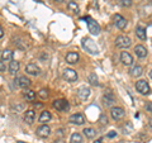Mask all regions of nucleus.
<instances>
[{"instance_id": "obj_31", "label": "nucleus", "mask_w": 152, "mask_h": 143, "mask_svg": "<svg viewBox=\"0 0 152 143\" xmlns=\"http://www.w3.org/2000/svg\"><path fill=\"white\" fill-rule=\"evenodd\" d=\"M145 109H146V110L148 112V113L152 114V103H146V104H145Z\"/></svg>"}, {"instance_id": "obj_39", "label": "nucleus", "mask_w": 152, "mask_h": 143, "mask_svg": "<svg viewBox=\"0 0 152 143\" xmlns=\"http://www.w3.org/2000/svg\"><path fill=\"white\" fill-rule=\"evenodd\" d=\"M150 125H151V128H152V120H151V123H150Z\"/></svg>"}, {"instance_id": "obj_11", "label": "nucleus", "mask_w": 152, "mask_h": 143, "mask_svg": "<svg viewBox=\"0 0 152 143\" xmlns=\"http://www.w3.org/2000/svg\"><path fill=\"white\" fill-rule=\"evenodd\" d=\"M51 134V128L48 125H41L39 128H37V136L38 137H41V138H47Z\"/></svg>"}, {"instance_id": "obj_15", "label": "nucleus", "mask_w": 152, "mask_h": 143, "mask_svg": "<svg viewBox=\"0 0 152 143\" xmlns=\"http://www.w3.org/2000/svg\"><path fill=\"white\" fill-rule=\"evenodd\" d=\"M79 58H80V56H79L77 52H69V53L66 55V62L70 63V65L77 63Z\"/></svg>"}, {"instance_id": "obj_7", "label": "nucleus", "mask_w": 152, "mask_h": 143, "mask_svg": "<svg viewBox=\"0 0 152 143\" xmlns=\"http://www.w3.org/2000/svg\"><path fill=\"white\" fill-rule=\"evenodd\" d=\"M124 109L121 107H113L110 109V115L114 120H121V119L124 118Z\"/></svg>"}, {"instance_id": "obj_17", "label": "nucleus", "mask_w": 152, "mask_h": 143, "mask_svg": "<svg viewBox=\"0 0 152 143\" xmlns=\"http://www.w3.org/2000/svg\"><path fill=\"white\" fill-rule=\"evenodd\" d=\"M34 118H36V113H34V110H32V109H29V110H27L24 113V122L27 124H29V125L33 124Z\"/></svg>"}, {"instance_id": "obj_2", "label": "nucleus", "mask_w": 152, "mask_h": 143, "mask_svg": "<svg viewBox=\"0 0 152 143\" xmlns=\"http://www.w3.org/2000/svg\"><path fill=\"white\" fill-rule=\"evenodd\" d=\"M84 19H85V20H86V23H88L89 32L91 33V34H94V36H98L99 33H100V26H99L91 17H85Z\"/></svg>"}, {"instance_id": "obj_38", "label": "nucleus", "mask_w": 152, "mask_h": 143, "mask_svg": "<svg viewBox=\"0 0 152 143\" xmlns=\"http://www.w3.org/2000/svg\"><path fill=\"white\" fill-rule=\"evenodd\" d=\"M150 76H151V79H152V70H151V72H150Z\"/></svg>"}, {"instance_id": "obj_25", "label": "nucleus", "mask_w": 152, "mask_h": 143, "mask_svg": "<svg viewBox=\"0 0 152 143\" xmlns=\"http://www.w3.org/2000/svg\"><path fill=\"white\" fill-rule=\"evenodd\" d=\"M88 81L93 85V86H98V85H99V82H98V76H96V74H94V72L89 74V76H88Z\"/></svg>"}, {"instance_id": "obj_40", "label": "nucleus", "mask_w": 152, "mask_h": 143, "mask_svg": "<svg viewBox=\"0 0 152 143\" xmlns=\"http://www.w3.org/2000/svg\"><path fill=\"white\" fill-rule=\"evenodd\" d=\"M55 1H61V0H55Z\"/></svg>"}, {"instance_id": "obj_35", "label": "nucleus", "mask_w": 152, "mask_h": 143, "mask_svg": "<svg viewBox=\"0 0 152 143\" xmlns=\"http://www.w3.org/2000/svg\"><path fill=\"white\" fill-rule=\"evenodd\" d=\"M3 37H4V29L0 28V38H3Z\"/></svg>"}, {"instance_id": "obj_19", "label": "nucleus", "mask_w": 152, "mask_h": 143, "mask_svg": "<svg viewBox=\"0 0 152 143\" xmlns=\"http://www.w3.org/2000/svg\"><path fill=\"white\" fill-rule=\"evenodd\" d=\"M136 36L138 37L141 41H146V38H147L146 29L142 26H137V28H136Z\"/></svg>"}, {"instance_id": "obj_9", "label": "nucleus", "mask_w": 152, "mask_h": 143, "mask_svg": "<svg viewBox=\"0 0 152 143\" xmlns=\"http://www.w3.org/2000/svg\"><path fill=\"white\" fill-rule=\"evenodd\" d=\"M114 24L117 26V28H119V29H124L127 27V19L124 17H122L121 14H115L114 15Z\"/></svg>"}, {"instance_id": "obj_1", "label": "nucleus", "mask_w": 152, "mask_h": 143, "mask_svg": "<svg viewBox=\"0 0 152 143\" xmlns=\"http://www.w3.org/2000/svg\"><path fill=\"white\" fill-rule=\"evenodd\" d=\"M81 46H83V48L86 51V52H89L90 55H98V53H99L98 46H96V43H95V42L91 39V38H88V37L83 38Z\"/></svg>"}, {"instance_id": "obj_13", "label": "nucleus", "mask_w": 152, "mask_h": 143, "mask_svg": "<svg viewBox=\"0 0 152 143\" xmlns=\"http://www.w3.org/2000/svg\"><path fill=\"white\" fill-rule=\"evenodd\" d=\"M90 88L88 86H80L77 89V96L81 99V100H86L89 96H90Z\"/></svg>"}, {"instance_id": "obj_23", "label": "nucleus", "mask_w": 152, "mask_h": 143, "mask_svg": "<svg viewBox=\"0 0 152 143\" xmlns=\"http://www.w3.org/2000/svg\"><path fill=\"white\" fill-rule=\"evenodd\" d=\"M9 71H10L12 75L18 72V71H19V62H18V61H15V60L10 61V65H9Z\"/></svg>"}, {"instance_id": "obj_14", "label": "nucleus", "mask_w": 152, "mask_h": 143, "mask_svg": "<svg viewBox=\"0 0 152 143\" xmlns=\"http://www.w3.org/2000/svg\"><path fill=\"white\" fill-rule=\"evenodd\" d=\"M121 62L126 66H132L133 65V57L128 52H122L121 53Z\"/></svg>"}, {"instance_id": "obj_6", "label": "nucleus", "mask_w": 152, "mask_h": 143, "mask_svg": "<svg viewBox=\"0 0 152 143\" xmlns=\"http://www.w3.org/2000/svg\"><path fill=\"white\" fill-rule=\"evenodd\" d=\"M62 77H64V80L67 81V82H75V81L77 80V74H76V71L72 69H65L62 72Z\"/></svg>"}, {"instance_id": "obj_33", "label": "nucleus", "mask_w": 152, "mask_h": 143, "mask_svg": "<svg viewBox=\"0 0 152 143\" xmlns=\"http://www.w3.org/2000/svg\"><path fill=\"white\" fill-rule=\"evenodd\" d=\"M0 71H1V72L5 71V65H4V62H0Z\"/></svg>"}, {"instance_id": "obj_12", "label": "nucleus", "mask_w": 152, "mask_h": 143, "mask_svg": "<svg viewBox=\"0 0 152 143\" xmlns=\"http://www.w3.org/2000/svg\"><path fill=\"white\" fill-rule=\"evenodd\" d=\"M26 72L27 74H29V75H34V76H38L41 74V69L38 67V66L36 63H28L26 66Z\"/></svg>"}, {"instance_id": "obj_41", "label": "nucleus", "mask_w": 152, "mask_h": 143, "mask_svg": "<svg viewBox=\"0 0 152 143\" xmlns=\"http://www.w3.org/2000/svg\"><path fill=\"white\" fill-rule=\"evenodd\" d=\"M150 1H152V0H150Z\"/></svg>"}, {"instance_id": "obj_36", "label": "nucleus", "mask_w": 152, "mask_h": 143, "mask_svg": "<svg viewBox=\"0 0 152 143\" xmlns=\"http://www.w3.org/2000/svg\"><path fill=\"white\" fill-rule=\"evenodd\" d=\"M114 136H115V132H110V133H109V134H108V137H114Z\"/></svg>"}, {"instance_id": "obj_24", "label": "nucleus", "mask_w": 152, "mask_h": 143, "mask_svg": "<svg viewBox=\"0 0 152 143\" xmlns=\"http://www.w3.org/2000/svg\"><path fill=\"white\" fill-rule=\"evenodd\" d=\"M70 143H83V136L80 133H72L70 138Z\"/></svg>"}, {"instance_id": "obj_18", "label": "nucleus", "mask_w": 152, "mask_h": 143, "mask_svg": "<svg viewBox=\"0 0 152 143\" xmlns=\"http://www.w3.org/2000/svg\"><path fill=\"white\" fill-rule=\"evenodd\" d=\"M0 58H1V62H8V61H12L13 52L10 50H3L1 55H0Z\"/></svg>"}, {"instance_id": "obj_27", "label": "nucleus", "mask_w": 152, "mask_h": 143, "mask_svg": "<svg viewBox=\"0 0 152 143\" xmlns=\"http://www.w3.org/2000/svg\"><path fill=\"white\" fill-rule=\"evenodd\" d=\"M24 98L27 100H29V101H33L36 98V93L33 91V90H26L24 91Z\"/></svg>"}, {"instance_id": "obj_3", "label": "nucleus", "mask_w": 152, "mask_h": 143, "mask_svg": "<svg viewBox=\"0 0 152 143\" xmlns=\"http://www.w3.org/2000/svg\"><path fill=\"white\" fill-rule=\"evenodd\" d=\"M131 45H132V41L127 36H119L115 39V46L118 48H128V47H131Z\"/></svg>"}, {"instance_id": "obj_4", "label": "nucleus", "mask_w": 152, "mask_h": 143, "mask_svg": "<svg viewBox=\"0 0 152 143\" xmlns=\"http://www.w3.org/2000/svg\"><path fill=\"white\" fill-rule=\"evenodd\" d=\"M136 89L137 91L142 95H148L151 93V89H150V85L147 84V81L145 80H140L136 82Z\"/></svg>"}, {"instance_id": "obj_16", "label": "nucleus", "mask_w": 152, "mask_h": 143, "mask_svg": "<svg viewBox=\"0 0 152 143\" xmlns=\"http://www.w3.org/2000/svg\"><path fill=\"white\" fill-rule=\"evenodd\" d=\"M134 53L137 55V57H140V58H145V57L147 56V48L145 46H142V45H137L134 47Z\"/></svg>"}, {"instance_id": "obj_20", "label": "nucleus", "mask_w": 152, "mask_h": 143, "mask_svg": "<svg viewBox=\"0 0 152 143\" xmlns=\"http://www.w3.org/2000/svg\"><path fill=\"white\" fill-rule=\"evenodd\" d=\"M129 72L133 77H140L142 75V72H143V69H142L141 66H133V67L129 70Z\"/></svg>"}, {"instance_id": "obj_32", "label": "nucleus", "mask_w": 152, "mask_h": 143, "mask_svg": "<svg viewBox=\"0 0 152 143\" xmlns=\"http://www.w3.org/2000/svg\"><path fill=\"white\" fill-rule=\"evenodd\" d=\"M100 123H102V124H108V118L104 115V114H102V115H100Z\"/></svg>"}, {"instance_id": "obj_37", "label": "nucleus", "mask_w": 152, "mask_h": 143, "mask_svg": "<svg viewBox=\"0 0 152 143\" xmlns=\"http://www.w3.org/2000/svg\"><path fill=\"white\" fill-rule=\"evenodd\" d=\"M94 143H103V142H102V139H96V141H95Z\"/></svg>"}, {"instance_id": "obj_30", "label": "nucleus", "mask_w": 152, "mask_h": 143, "mask_svg": "<svg viewBox=\"0 0 152 143\" xmlns=\"http://www.w3.org/2000/svg\"><path fill=\"white\" fill-rule=\"evenodd\" d=\"M38 95H39V98L41 99H47V98H48V91H47V90H45V89H42L41 90V91L39 93H38Z\"/></svg>"}, {"instance_id": "obj_10", "label": "nucleus", "mask_w": 152, "mask_h": 143, "mask_svg": "<svg viewBox=\"0 0 152 143\" xmlns=\"http://www.w3.org/2000/svg\"><path fill=\"white\" fill-rule=\"evenodd\" d=\"M14 82H17L18 86L22 88V89H28L31 86V80L28 77H26V76H19V77L15 79Z\"/></svg>"}, {"instance_id": "obj_29", "label": "nucleus", "mask_w": 152, "mask_h": 143, "mask_svg": "<svg viewBox=\"0 0 152 143\" xmlns=\"http://www.w3.org/2000/svg\"><path fill=\"white\" fill-rule=\"evenodd\" d=\"M117 1L121 7H124V8H128L132 5V0H117Z\"/></svg>"}, {"instance_id": "obj_26", "label": "nucleus", "mask_w": 152, "mask_h": 143, "mask_svg": "<svg viewBox=\"0 0 152 143\" xmlns=\"http://www.w3.org/2000/svg\"><path fill=\"white\" fill-rule=\"evenodd\" d=\"M67 8H69V10H70L71 13H74V14H77V13L80 12L79 7L76 5V3H74V1H69V3H67Z\"/></svg>"}, {"instance_id": "obj_22", "label": "nucleus", "mask_w": 152, "mask_h": 143, "mask_svg": "<svg viewBox=\"0 0 152 143\" xmlns=\"http://www.w3.org/2000/svg\"><path fill=\"white\" fill-rule=\"evenodd\" d=\"M51 113L50 112H47V110H45V112H42L41 113V115H39V118H38V120H39L41 123H47V122H50L51 120Z\"/></svg>"}, {"instance_id": "obj_28", "label": "nucleus", "mask_w": 152, "mask_h": 143, "mask_svg": "<svg viewBox=\"0 0 152 143\" xmlns=\"http://www.w3.org/2000/svg\"><path fill=\"white\" fill-rule=\"evenodd\" d=\"M104 104L105 105H112V104L114 103V98H113V95H109V98L107 96V95H104Z\"/></svg>"}, {"instance_id": "obj_8", "label": "nucleus", "mask_w": 152, "mask_h": 143, "mask_svg": "<svg viewBox=\"0 0 152 143\" xmlns=\"http://www.w3.org/2000/svg\"><path fill=\"white\" fill-rule=\"evenodd\" d=\"M70 123H72V124H76V125H83L85 123V117L83 114L80 113H76V114H72L70 118H69Z\"/></svg>"}, {"instance_id": "obj_34", "label": "nucleus", "mask_w": 152, "mask_h": 143, "mask_svg": "<svg viewBox=\"0 0 152 143\" xmlns=\"http://www.w3.org/2000/svg\"><path fill=\"white\" fill-rule=\"evenodd\" d=\"M52 143H66L65 141H62V139H56V141H53Z\"/></svg>"}, {"instance_id": "obj_5", "label": "nucleus", "mask_w": 152, "mask_h": 143, "mask_svg": "<svg viewBox=\"0 0 152 143\" xmlns=\"http://www.w3.org/2000/svg\"><path fill=\"white\" fill-rule=\"evenodd\" d=\"M52 105H53V108L56 109V110H58V112H67L70 109L69 101H67V100H65V99H57V100H55Z\"/></svg>"}, {"instance_id": "obj_21", "label": "nucleus", "mask_w": 152, "mask_h": 143, "mask_svg": "<svg viewBox=\"0 0 152 143\" xmlns=\"http://www.w3.org/2000/svg\"><path fill=\"white\" fill-rule=\"evenodd\" d=\"M83 133H84V136L86 137L88 139H93V138L96 136V132H95L94 128H84Z\"/></svg>"}]
</instances>
